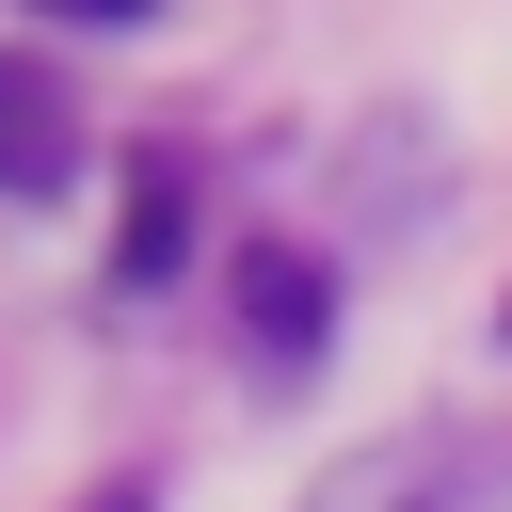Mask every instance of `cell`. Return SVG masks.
<instances>
[{
	"label": "cell",
	"instance_id": "1",
	"mask_svg": "<svg viewBox=\"0 0 512 512\" xmlns=\"http://www.w3.org/2000/svg\"><path fill=\"white\" fill-rule=\"evenodd\" d=\"M304 512H512V448H480V432H384V448L320 464Z\"/></svg>",
	"mask_w": 512,
	"mask_h": 512
},
{
	"label": "cell",
	"instance_id": "2",
	"mask_svg": "<svg viewBox=\"0 0 512 512\" xmlns=\"http://www.w3.org/2000/svg\"><path fill=\"white\" fill-rule=\"evenodd\" d=\"M176 256H192V176L144 160V176H128V224H112V272H128V288H176Z\"/></svg>",
	"mask_w": 512,
	"mask_h": 512
},
{
	"label": "cell",
	"instance_id": "3",
	"mask_svg": "<svg viewBox=\"0 0 512 512\" xmlns=\"http://www.w3.org/2000/svg\"><path fill=\"white\" fill-rule=\"evenodd\" d=\"M240 336H256L272 368H304V352H320V256H256V288H240Z\"/></svg>",
	"mask_w": 512,
	"mask_h": 512
},
{
	"label": "cell",
	"instance_id": "4",
	"mask_svg": "<svg viewBox=\"0 0 512 512\" xmlns=\"http://www.w3.org/2000/svg\"><path fill=\"white\" fill-rule=\"evenodd\" d=\"M48 176H64V112H48V80L0 64V192H48Z\"/></svg>",
	"mask_w": 512,
	"mask_h": 512
},
{
	"label": "cell",
	"instance_id": "5",
	"mask_svg": "<svg viewBox=\"0 0 512 512\" xmlns=\"http://www.w3.org/2000/svg\"><path fill=\"white\" fill-rule=\"evenodd\" d=\"M48 16H160V0H48Z\"/></svg>",
	"mask_w": 512,
	"mask_h": 512
},
{
	"label": "cell",
	"instance_id": "6",
	"mask_svg": "<svg viewBox=\"0 0 512 512\" xmlns=\"http://www.w3.org/2000/svg\"><path fill=\"white\" fill-rule=\"evenodd\" d=\"M80 512H144V496H80Z\"/></svg>",
	"mask_w": 512,
	"mask_h": 512
},
{
	"label": "cell",
	"instance_id": "7",
	"mask_svg": "<svg viewBox=\"0 0 512 512\" xmlns=\"http://www.w3.org/2000/svg\"><path fill=\"white\" fill-rule=\"evenodd\" d=\"M496 336H512V304H496Z\"/></svg>",
	"mask_w": 512,
	"mask_h": 512
}]
</instances>
